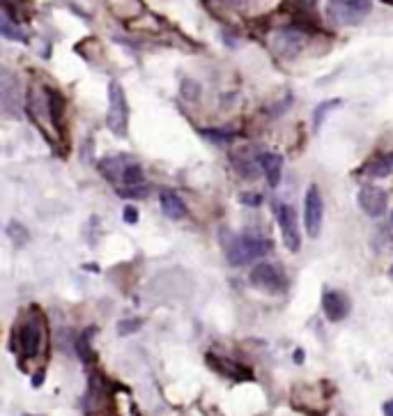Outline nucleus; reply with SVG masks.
Returning a JSON list of instances; mask_svg holds the SVG:
<instances>
[{
	"instance_id": "f257e3e1",
	"label": "nucleus",
	"mask_w": 393,
	"mask_h": 416,
	"mask_svg": "<svg viewBox=\"0 0 393 416\" xmlns=\"http://www.w3.org/2000/svg\"><path fill=\"white\" fill-rule=\"evenodd\" d=\"M269 249H272V244H269V240H265V237L244 233V235L234 237V240L228 244L225 256L232 267H244V264L260 260L262 256H267Z\"/></svg>"
},
{
	"instance_id": "f03ea898",
	"label": "nucleus",
	"mask_w": 393,
	"mask_h": 416,
	"mask_svg": "<svg viewBox=\"0 0 393 416\" xmlns=\"http://www.w3.org/2000/svg\"><path fill=\"white\" fill-rule=\"evenodd\" d=\"M106 125L110 134H115L117 138L127 136V125H129V106H127V94L120 81H110L108 85V113H106Z\"/></svg>"
},
{
	"instance_id": "7ed1b4c3",
	"label": "nucleus",
	"mask_w": 393,
	"mask_h": 416,
	"mask_svg": "<svg viewBox=\"0 0 393 416\" xmlns=\"http://www.w3.org/2000/svg\"><path fill=\"white\" fill-rule=\"evenodd\" d=\"M327 14L338 25H356L370 14V0H329Z\"/></svg>"
},
{
	"instance_id": "20e7f679",
	"label": "nucleus",
	"mask_w": 393,
	"mask_h": 416,
	"mask_svg": "<svg viewBox=\"0 0 393 416\" xmlns=\"http://www.w3.org/2000/svg\"><path fill=\"white\" fill-rule=\"evenodd\" d=\"M274 216H276V223H279V228H281L283 242H285L288 251H292V253H299V249H301V233H299V223H296L294 209L290 207L288 202H274Z\"/></svg>"
},
{
	"instance_id": "39448f33",
	"label": "nucleus",
	"mask_w": 393,
	"mask_h": 416,
	"mask_svg": "<svg viewBox=\"0 0 393 416\" xmlns=\"http://www.w3.org/2000/svg\"><path fill=\"white\" fill-rule=\"evenodd\" d=\"M322 221H324L322 194L315 184H310V187L306 189V198H303V223H306V233L310 237H320Z\"/></svg>"
},
{
	"instance_id": "423d86ee",
	"label": "nucleus",
	"mask_w": 393,
	"mask_h": 416,
	"mask_svg": "<svg viewBox=\"0 0 393 416\" xmlns=\"http://www.w3.org/2000/svg\"><path fill=\"white\" fill-rule=\"evenodd\" d=\"M248 281H251L253 288L265 290V292H281L285 288V278L279 269L274 267L272 262H258L248 274Z\"/></svg>"
},
{
	"instance_id": "0eeeda50",
	"label": "nucleus",
	"mask_w": 393,
	"mask_h": 416,
	"mask_svg": "<svg viewBox=\"0 0 393 416\" xmlns=\"http://www.w3.org/2000/svg\"><path fill=\"white\" fill-rule=\"evenodd\" d=\"M207 366L212 368L214 373L223 375V377L232 379V382H251L253 379V371L248 366H241L237 361L228 359V357H219V354L214 352H207Z\"/></svg>"
},
{
	"instance_id": "6e6552de",
	"label": "nucleus",
	"mask_w": 393,
	"mask_h": 416,
	"mask_svg": "<svg viewBox=\"0 0 393 416\" xmlns=\"http://www.w3.org/2000/svg\"><path fill=\"white\" fill-rule=\"evenodd\" d=\"M356 200H359V207L363 209V214H368L370 219H379V216L386 214L389 196H386L384 189L372 187V184H368V187H363L361 191H359Z\"/></svg>"
},
{
	"instance_id": "1a4fd4ad",
	"label": "nucleus",
	"mask_w": 393,
	"mask_h": 416,
	"mask_svg": "<svg viewBox=\"0 0 393 416\" xmlns=\"http://www.w3.org/2000/svg\"><path fill=\"white\" fill-rule=\"evenodd\" d=\"M306 44V35L299 28H281L274 35V51L281 58H294Z\"/></svg>"
},
{
	"instance_id": "9d476101",
	"label": "nucleus",
	"mask_w": 393,
	"mask_h": 416,
	"mask_svg": "<svg viewBox=\"0 0 393 416\" xmlns=\"http://www.w3.org/2000/svg\"><path fill=\"white\" fill-rule=\"evenodd\" d=\"M19 343H21V354H23L26 359H34L41 350V343H44V326H41L37 320H28L19 331Z\"/></svg>"
},
{
	"instance_id": "9b49d317",
	"label": "nucleus",
	"mask_w": 393,
	"mask_h": 416,
	"mask_svg": "<svg viewBox=\"0 0 393 416\" xmlns=\"http://www.w3.org/2000/svg\"><path fill=\"white\" fill-rule=\"evenodd\" d=\"M350 309H352V304L345 292L327 290L322 295V311L329 322H343V320L350 315Z\"/></svg>"
},
{
	"instance_id": "f8f14e48",
	"label": "nucleus",
	"mask_w": 393,
	"mask_h": 416,
	"mask_svg": "<svg viewBox=\"0 0 393 416\" xmlns=\"http://www.w3.org/2000/svg\"><path fill=\"white\" fill-rule=\"evenodd\" d=\"M255 161H258V166L262 168V173H265L269 187L274 189L279 187L283 177V156L276 152H260L255 156Z\"/></svg>"
},
{
	"instance_id": "ddd939ff",
	"label": "nucleus",
	"mask_w": 393,
	"mask_h": 416,
	"mask_svg": "<svg viewBox=\"0 0 393 416\" xmlns=\"http://www.w3.org/2000/svg\"><path fill=\"white\" fill-rule=\"evenodd\" d=\"M159 202H161V212L168 216V219L179 221L186 216V205L175 191H168V189L161 191V194H159Z\"/></svg>"
},
{
	"instance_id": "4468645a",
	"label": "nucleus",
	"mask_w": 393,
	"mask_h": 416,
	"mask_svg": "<svg viewBox=\"0 0 393 416\" xmlns=\"http://www.w3.org/2000/svg\"><path fill=\"white\" fill-rule=\"evenodd\" d=\"M131 163L129 156H106V159L99 161V173L106 177V180L110 182H122V175L124 170H127V166Z\"/></svg>"
},
{
	"instance_id": "2eb2a0df",
	"label": "nucleus",
	"mask_w": 393,
	"mask_h": 416,
	"mask_svg": "<svg viewBox=\"0 0 393 416\" xmlns=\"http://www.w3.org/2000/svg\"><path fill=\"white\" fill-rule=\"evenodd\" d=\"M391 173H393V152L379 154L363 166V175L372 177V180H382V177H389Z\"/></svg>"
},
{
	"instance_id": "dca6fc26",
	"label": "nucleus",
	"mask_w": 393,
	"mask_h": 416,
	"mask_svg": "<svg viewBox=\"0 0 393 416\" xmlns=\"http://www.w3.org/2000/svg\"><path fill=\"white\" fill-rule=\"evenodd\" d=\"M0 35H3L5 39H12V42H28V35L23 30H21L19 23L12 21L10 12L3 10V17H0Z\"/></svg>"
},
{
	"instance_id": "f3484780",
	"label": "nucleus",
	"mask_w": 393,
	"mask_h": 416,
	"mask_svg": "<svg viewBox=\"0 0 393 416\" xmlns=\"http://www.w3.org/2000/svg\"><path fill=\"white\" fill-rule=\"evenodd\" d=\"M338 106H341V99H327V101H322V104L315 106V111H313V129L315 132H320L324 120L329 118V113Z\"/></svg>"
},
{
	"instance_id": "a211bd4d",
	"label": "nucleus",
	"mask_w": 393,
	"mask_h": 416,
	"mask_svg": "<svg viewBox=\"0 0 393 416\" xmlns=\"http://www.w3.org/2000/svg\"><path fill=\"white\" fill-rule=\"evenodd\" d=\"M46 99H48V115H51V120L55 122V125H60L62 115H65V101H62L60 92L46 90Z\"/></svg>"
},
{
	"instance_id": "6ab92c4d",
	"label": "nucleus",
	"mask_w": 393,
	"mask_h": 416,
	"mask_svg": "<svg viewBox=\"0 0 393 416\" xmlns=\"http://www.w3.org/2000/svg\"><path fill=\"white\" fill-rule=\"evenodd\" d=\"M94 336V329H85L81 333L79 338H76V354H79V359L83 364H90L92 361V350H90V338Z\"/></svg>"
},
{
	"instance_id": "aec40b11",
	"label": "nucleus",
	"mask_w": 393,
	"mask_h": 416,
	"mask_svg": "<svg viewBox=\"0 0 393 416\" xmlns=\"http://www.w3.org/2000/svg\"><path fill=\"white\" fill-rule=\"evenodd\" d=\"M5 233H7V237H10L14 244H17V247H23V244L30 242V233H28L26 226H21L19 221H10V223H7Z\"/></svg>"
},
{
	"instance_id": "412c9836",
	"label": "nucleus",
	"mask_w": 393,
	"mask_h": 416,
	"mask_svg": "<svg viewBox=\"0 0 393 416\" xmlns=\"http://www.w3.org/2000/svg\"><path fill=\"white\" fill-rule=\"evenodd\" d=\"M143 182H145L143 168L138 166V163L131 161L127 166V170H124V175H122V184H124V187H138V184H143Z\"/></svg>"
},
{
	"instance_id": "4be33fe9",
	"label": "nucleus",
	"mask_w": 393,
	"mask_h": 416,
	"mask_svg": "<svg viewBox=\"0 0 393 416\" xmlns=\"http://www.w3.org/2000/svg\"><path fill=\"white\" fill-rule=\"evenodd\" d=\"M200 136L214 143H230L234 138V134L228 132V129H200Z\"/></svg>"
},
{
	"instance_id": "5701e85b",
	"label": "nucleus",
	"mask_w": 393,
	"mask_h": 416,
	"mask_svg": "<svg viewBox=\"0 0 393 416\" xmlns=\"http://www.w3.org/2000/svg\"><path fill=\"white\" fill-rule=\"evenodd\" d=\"M141 326H143V320L141 318L120 320V322H117V333H120V336H131V333L141 331Z\"/></svg>"
},
{
	"instance_id": "b1692460",
	"label": "nucleus",
	"mask_w": 393,
	"mask_h": 416,
	"mask_svg": "<svg viewBox=\"0 0 393 416\" xmlns=\"http://www.w3.org/2000/svg\"><path fill=\"white\" fill-rule=\"evenodd\" d=\"M148 187L145 184H138V187H124V189H117V194L124 196V198H145L148 196Z\"/></svg>"
},
{
	"instance_id": "393cba45",
	"label": "nucleus",
	"mask_w": 393,
	"mask_h": 416,
	"mask_svg": "<svg viewBox=\"0 0 393 416\" xmlns=\"http://www.w3.org/2000/svg\"><path fill=\"white\" fill-rule=\"evenodd\" d=\"M239 202L244 205V207H260V205H262V196L260 194H248V191H244V194H239Z\"/></svg>"
},
{
	"instance_id": "a878e982",
	"label": "nucleus",
	"mask_w": 393,
	"mask_h": 416,
	"mask_svg": "<svg viewBox=\"0 0 393 416\" xmlns=\"http://www.w3.org/2000/svg\"><path fill=\"white\" fill-rule=\"evenodd\" d=\"M198 92H200V87L196 83H191V81H184V83H182V94L186 99H196Z\"/></svg>"
},
{
	"instance_id": "bb28decb",
	"label": "nucleus",
	"mask_w": 393,
	"mask_h": 416,
	"mask_svg": "<svg viewBox=\"0 0 393 416\" xmlns=\"http://www.w3.org/2000/svg\"><path fill=\"white\" fill-rule=\"evenodd\" d=\"M122 219L134 226V223H138V209L131 207V205H127V207H124V212H122Z\"/></svg>"
},
{
	"instance_id": "cd10ccee",
	"label": "nucleus",
	"mask_w": 393,
	"mask_h": 416,
	"mask_svg": "<svg viewBox=\"0 0 393 416\" xmlns=\"http://www.w3.org/2000/svg\"><path fill=\"white\" fill-rule=\"evenodd\" d=\"M382 414L384 416H393V400H386L382 405Z\"/></svg>"
},
{
	"instance_id": "c85d7f7f",
	"label": "nucleus",
	"mask_w": 393,
	"mask_h": 416,
	"mask_svg": "<svg viewBox=\"0 0 393 416\" xmlns=\"http://www.w3.org/2000/svg\"><path fill=\"white\" fill-rule=\"evenodd\" d=\"M41 384H44V371H39V373L32 377V386H41Z\"/></svg>"
},
{
	"instance_id": "c756f323",
	"label": "nucleus",
	"mask_w": 393,
	"mask_h": 416,
	"mask_svg": "<svg viewBox=\"0 0 393 416\" xmlns=\"http://www.w3.org/2000/svg\"><path fill=\"white\" fill-rule=\"evenodd\" d=\"M294 361H296V364H303V350L294 352Z\"/></svg>"
},
{
	"instance_id": "7c9ffc66",
	"label": "nucleus",
	"mask_w": 393,
	"mask_h": 416,
	"mask_svg": "<svg viewBox=\"0 0 393 416\" xmlns=\"http://www.w3.org/2000/svg\"><path fill=\"white\" fill-rule=\"evenodd\" d=\"M391 281H393V267H391Z\"/></svg>"
},
{
	"instance_id": "2f4dec72",
	"label": "nucleus",
	"mask_w": 393,
	"mask_h": 416,
	"mask_svg": "<svg viewBox=\"0 0 393 416\" xmlns=\"http://www.w3.org/2000/svg\"><path fill=\"white\" fill-rule=\"evenodd\" d=\"M23 416H34V414H23Z\"/></svg>"
},
{
	"instance_id": "473e14b6",
	"label": "nucleus",
	"mask_w": 393,
	"mask_h": 416,
	"mask_svg": "<svg viewBox=\"0 0 393 416\" xmlns=\"http://www.w3.org/2000/svg\"><path fill=\"white\" fill-rule=\"evenodd\" d=\"M308 3H315V0H308Z\"/></svg>"
},
{
	"instance_id": "72a5a7b5",
	"label": "nucleus",
	"mask_w": 393,
	"mask_h": 416,
	"mask_svg": "<svg viewBox=\"0 0 393 416\" xmlns=\"http://www.w3.org/2000/svg\"><path fill=\"white\" fill-rule=\"evenodd\" d=\"M391 219H393V214H391Z\"/></svg>"
}]
</instances>
